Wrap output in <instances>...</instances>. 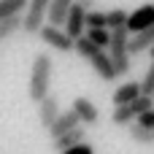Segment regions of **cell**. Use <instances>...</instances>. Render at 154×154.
I'll return each instance as SVG.
<instances>
[{"instance_id":"1","label":"cell","mask_w":154,"mask_h":154,"mask_svg":"<svg viewBox=\"0 0 154 154\" xmlns=\"http://www.w3.org/2000/svg\"><path fill=\"white\" fill-rule=\"evenodd\" d=\"M51 70H54V62L46 51H38L32 57V68H30V100L32 103H41L46 95H49V87H51Z\"/></svg>"},{"instance_id":"2","label":"cell","mask_w":154,"mask_h":154,"mask_svg":"<svg viewBox=\"0 0 154 154\" xmlns=\"http://www.w3.org/2000/svg\"><path fill=\"white\" fill-rule=\"evenodd\" d=\"M127 43H130V30H127V27H116V30H111L108 54H111L114 68H116L119 76H127V73H130V49H127Z\"/></svg>"},{"instance_id":"3","label":"cell","mask_w":154,"mask_h":154,"mask_svg":"<svg viewBox=\"0 0 154 154\" xmlns=\"http://www.w3.org/2000/svg\"><path fill=\"white\" fill-rule=\"evenodd\" d=\"M154 106V97L152 95H141V97H135V100H130V103H125V106H116L114 108V114H111V122L116 125V127H130L143 111H149Z\"/></svg>"},{"instance_id":"4","label":"cell","mask_w":154,"mask_h":154,"mask_svg":"<svg viewBox=\"0 0 154 154\" xmlns=\"http://www.w3.org/2000/svg\"><path fill=\"white\" fill-rule=\"evenodd\" d=\"M49 3L51 0H30L22 16V30L27 35H38V30L43 27V22L49 19Z\"/></svg>"},{"instance_id":"5","label":"cell","mask_w":154,"mask_h":154,"mask_svg":"<svg viewBox=\"0 0 154 154\" xmlns=\"http://www.w3.org/2000/svg\"><path fill=\"white\" fill-rule=\"evenodd\" d=\"M38 38L46 43V46H51V49H57V51H73L76 49V41L65 32V27H54V24H43L41 30H38Z\"/></svg>"},{"instance_id":"6","label":"cell","mask_w":154,"mask_h":154,"mask_svg":"<svg viewBox=\"0 0 154 154\" xmlns=\"http://www.w3.org/2000/svg\"><path fill=\"white\" fill-rule=\"evenodd\" d=\"M87 11H89L87 5L73 3V8H70V14H68V19H65V32H68L73 41L87 32Z\"/></svg>"},{"instance_id":"7","label":"cell","mask_w":154,"mask_h":154,"mask_svg":"<svg viewBox=\"0 0 154 154\" xmlns=\"http://www.w3.org/2000/svg\"><path fill=\"white\" fill-rule=\"evenodd\" d=\"M154 24V3H146V5H138L130 16H127V30H130V35L133 32H141V30H146V27H152Z\"/></svg>"},{"instance_id":"8","label":"cell","mask_w":154,"mask_h":154,"mask_svg":"<svg viewBox=\"0 0 154 154\" xmlns=\"http://www.w3.org/2000/svg\"><path fill=\"white\" fill-rule=\"evenodd\" d=\"M70 108L79 114V119H81L84 127H95V125L100 122V111H97V106H95L89 97H76Z\"/></svg>"},{"instance_id":"9","label":"cell","mask_w":154,"mask_h":154,"mask_svg":"<svg viewBox=\"0 0 154 154\" xmlns=\"http://www.w3.org/2000/svg\"><path fill=\"white\" fill-rule=\"evenodd\" d=\"M89 65L95 68V73L103 79V81H114L119 73H116V68H114V60H111V54L106 51V49H100L92 60H89Z\"/></svg>"},{"instance_id":"10","label":"cell","mask_w":154,"mask_h":154,"mask_svg":"<svg viewBox=\"0 0 154 154\" xmlns=\"http://www.w3.org/2000/svg\"><path fill=\"white\" fill-rule=\"evenodd\" d=\"M81 125V119H79V114L73 111V108H68V111H60V116L54 119V125L49 127V135L51 138H60V135H65L68 130H76Z\"/></svg>"},{"instance_id":"11","label":"cell","mask_w":154,"mask_h":154,"mask_svg":"<svg viewBox=\"0 0 154 154\" xmlns=\"http://www.w3.org/2000/svg\"><path fill=\"white\" fill-rule=\"evenodd\" d=\"M57 116H60V100H57L54 95H46V97L38 103V122L49 130Z\"/></svg>"},{"instance_id":"12","label":"cell","mask_w":154,"mask_h":154,"mask_svg":"<svg viewBox=\"0 0 154 154\" xmlns=\"http://www.w3.org/2000/svg\"><path fill=\"white\" fill-rule=\"evenodd\" d=\"M152 46H154V24L146 27V30H141V32H133L130 35V43H127L130 57L133 54H141V51H149Z\"/></svg>"},{"instance_id":"13","label":"cell","mask_w":154,"mask_h":154,"mask_svg":"<svg viewBox=\"0 0 154 154\" xmlns=\"http://www.w3.org/2000/svg\"><path fill=\"white\" fill-rule=\"evenodd\" d=\"M73 3H76V0H51V3H49V19H46V22L54 24V27H65V19H68Z\"/></svg>"},{"instance_id":"14","label":"cell","mask_w":154,"mask_h":154,"mask_svg":"<svg viewBox=\"0 0 154 154\" xmlns=\"http://www.w3.org/2000/svg\"><path fill=\"white\" fill-rule=\"evenodd\" d=\"M143 92H141V81H125L116 92H114V106H125V103H130V100H135V97H141Z\"/></svg>"},{"instance_id":"15","label":"cell","mask_w":154,"mask_h":154,"mask_svg":"<svg viewBox=\"0 0 154 154\" xmlns=\"http://www.w3.org/2000/svg\"><path fill=\"white\" fill-rule=\"evenodd\" d=\"M84 135H87V130H84V125H79L76 130H68L65 135H60V138H54V149L62 154L65 149H70V146H76V143H81L84 141Z\"/></svg>"},{"instance_id":"16","label":"cell","mask_w":154,"mask_h":154,"mask_svg":"<svg viewBox=\"0 0 154 154\" xmlns=\"http://www.w3.org/2000/svg\"><path fill=\"white\" fill-rule=\"evenodd\" d=\"M73 51H76L79 57H84V60H92V57L100 51V46H97L95 41H89V38H87V32H84L81 38H76V49H73Z\"/></svg>"},{"instance_id":"17","label":"cell","mask_w":154,"mask_h":154,"mask_svg":"<svg viewBox=\"0 0 154 154\" xmlns=\"http://www.w3.org/2000/svg\"><path fill=\"white\" fill-rule=\"evenodd\" d=\"M22 16H24V14H16V16L0 19V41H5V38H11L14 32L22 30Z\"/></svg>"},{"instance_id":"18","label":"cell","mask_w":154,"mask_h":154,"mask_svg":"<svg viewBox=\"0 0 154 154\" xmlns=\"http://www.w3.org/2000/svg\"><path fill=\"white\" fill-rule=\"evenodd\" d=\"M30 0H0V19H8V16H16V14H24Z\"/></svg>"},{"instance_id":"19","label":"cell","mask_w":154,"mask_h":154,"mask_svg":"<svg viewBox=\"0 0 154 154\" xmlns=\"http://www.w3.org/2000/svg\"><path fill=\"white\" fill-rule=\"evenodd\" d=\"M127 133H130V138H133L135 143H154V130L138 125V122H133V125L127 127Z\"/></svg>"},{"instance_id":"20","label":"cell","mask_w":154,"mask_h":154,"mask_svg":"<svg viewBox=\"0 0 154 154\" xmlns=\"http://www.w3.org/2000/svg\"><path fill=\"white\" fill-rule=\"evenodd\" d=\"M87 38L95 41L100 49H108V43H111V30H108V27H87Z\"/></svg>"},{"instance_id":"21","label":"cell","mask_w":154,"mask_h":154,"mask_svg":"<svg viewBox=\"0 0 154 154\" xmlns=\"http://www.w3.org/2000/svg\"><path fill=\"white\" fill-rule=\"evenodd\" d=\"M108 14V30H116V27H125L127 24V11L125 8H111V11H106Z\"/></svg>"},{"instance_id":"22","label":"cell","mask_w":154,"mask_h":154,"mask_svg":"<svg viewBox=\"0 0 154 154\" xmlns=\"http://www.w3.org/2000/svg\"><path fill=\"white\" fill-rule=\"evenodd\" d=\"M87 27H108V14L97 11V8H89L87 11Z\"/></svg>"},{"instance_id":"23","label":"cell","mask_w":154,"mask_h":154,"mask_svg":"<svg viewBox=\"0 0 154 154\" xmlns=\"http://www.w3.org/2000/svg\"><path fill=\"white\" fill-rule=\"evenodd\" d=\"M141 92L154 97V60H152V65H149V70H146V76H143V81H141Z\"/></svg>"},{"instance_id":"24","label":"cell","mask_w":154,"mask_h":154,"mask_svg":"<svg viewBox=\"0 0 154 154\" xmlns=\"http://www.w3.org/2000/svg\"><path fill=\"white\" fill-rule=\"evenodd\" d=\"M62 154H95V149H92V143H87V141H81V143H76V146H70V149H65Z\"/></svg>"},{"instance_id":"25","label":"cell","mask_w":154,"mask_h":154,"mask_svg":"<svg viewBox=\"0 0 154 154\" xmlns=\"http://www.w3.org/2000/svg\"><path fill=\"white\" fill-rule=\"evenodd\" d=\"M138 125H143V127H149V130H154V106L149 108V111H143V114L138 116Z\"/></svg>"},{"instance_id":"26","label":"cell","mask_w":154,"mask_h":154,"mask_svg":"<svg viewBox=\"0 0 154 154\" xmlns=\"http://www.w3.org/2000/svg\"><path fill=\"white\" fill-rule=\"evenodd\" d=\"M76 3H81V5H87V8H92V5H95V0H76Z\"/></svg>"},{"instance_id":"27","label":"cell","mask_w":154,"mask_h":154,"mask_svg":"<svg viewBox=\"0 0 154 154\" xmlns=\"http://www.w3.org/2000/svg\"><path fill=\"white\" fill-rule=\"evenodd\" d=\"M149 51H152V60H154V46H152V49H149Z\"/></svg>"}]
</instances>
